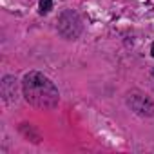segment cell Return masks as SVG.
Returning a JSON list of instances; mask_svg holds the SVG:
<instances>
[{
    "label": "cell",
    "mask_w": 154,
    "mask_h": 154,
    "mask_svg": "<svg viewBox=\"0 0 154 154\" xmlns=\"http://www.w3.org/2000/svg\"><path fill=\"white\" fill-rule=\"evenodd\" d=\"M22 89L26 100L38 109H53L58 105L60 94L56 85L51 82V78L38 71H31L24 76Z\"/></svg>",
    "instance_id": "cell-1"
},
{
    "label": "cell",
    "mask_w": 154,
    "mask_h": 154,
    "mask_svg": "<svg viewBox=\"0 0 154 154\" xmlns=\"http://www.w3.org/2000/svg\"><path fill=\"white\" fill-rule=\"evenodd\" d=\"M53 9V0H40V13L47 15Z\"/></svg>",
    "instance_id": "cell-5"
},
{
    "label": "cell",
    "mask_w": 154,
    "mask_h": 154,
    "mask_svg": "<svg viewBox=\"0 0 154 154\" xmlns=\"http://www.w3.org/2000/svg\"><path fill=\"white\" fill-rule=\"evenodd\" d=\"M129 105L131 109L140 114V116H154V103L145 96V94H140V93H132L129 94Z\"/></svg>",
    "instance_id": "cell-3"
},
{
    "label": "cell",
    "mask_w": 154,
    "mask_h": 154,
    "mask_svg": "<svg viewBox=\"0 0 154 154\" xmlns=\"http://www.w3.org/2000/svg\"><path fill=\"white\" fill-rule=\"evenodd\" d=\"M58 31L65 36V38H76L82 31V22L78 18V15L72 13V11H67L60 17V22H58Z\"/></svg>",
    "instance_id": "cell-2"
},
{
    "label": "cell",
    "mask_w": 154,
    "mask_h": 154,
    "mask_svg": "<svg viewBox=\"0 0 154 154\" xmlns=\"http://www.w3.org/2000/svg\"><path fill=\"white\" fill-rule=\"evenodd\" d=\"M15 78H13V76H6V78H4V82H2V89H0V91H2V96H4V100L6 102H13L15 100Z\"/></svg>",
    "instance_id": "cell-4"
},
{
    "label": "cell",
    "mask_w": 154,
    "mask_h": 154,
    "mask_svg": "<svg viewBox=\"0 0 154 154\" xmlns=\"http://www.w3.org/2000/svg\"><path fill=\"white\" fill-rule=\"evenodd\" d=\"M150 54L154 56V44H152V47H150Z\"/></svg>",
    "instance_id": "cell-6"
}]
</instances>
